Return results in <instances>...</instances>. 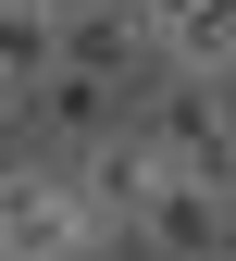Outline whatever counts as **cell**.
Masks as SVG:
<instances>
[{
    "label": "cell",
    "instance_id": "6da1fadb",
    "mask_svg": "<svg viewBox=\"0 0 236 261\" xmlns=\"http://www.w3.org/2000/svg\"><path fill=\"white\" fill-rule=\"evenodd\" d=\"M99 237L75 162H0V261H99Z\"/></svg>",
    "mask_w": 236,
    "mask_h": 261
},
{
    "label": "cell",
    "instance_id": "7a4b0ae2",
    "mask_svg": "<svg viewBox=\"0 0 236 261\" xmlns=\"http://www.w3.org/2000/svg\"><path fill=\"white\" fill-rule=\"evenodd\" d=\"M137 137L174 162V174H199V187L236 199V87L224 75H162V100L137 112Z\"/></svg>",
    "mask_w": 236,
    "mask_h": 261
},
{
    "label": "cell",
    "instance_id": "3957f363",
    "mask_svg": "<svg viewBox=\"0 0 236 261\" xmlns=\"http://www.w3.org/2000/svg\"><path fill=\"white\" fill-rule=\"evenodd\" d=\"M137 249L149 261H236V199L162 162V187H149V212H137Z\"/></svg>",
    "mask_w": 236,
    "mask_h": 261
},
{
    "label": "cell",
    "instance_id": "277c9868",
    "mask_svg": "<svg viewBox=\"0 0 236 261\" xmlns=\"http://www.w3.org/2000/svg\"><path fill=\"white\" fill-rule=\"evenodd\" d=\"M75 187H87V212H99V237H137V212H149V187H162V149L137 137V124H112V137H87L75 149Z\"/></svg>",
    "mask_w": 236,
    "mask_h": 261
},
{
    "label": "cell",
    "instance_id": "5b68a950",
    "mask_svg": "<svg viewBox=\"0 0 236 261\" xmlns=\"http://www.w3.org/2000/svg\"><path fill=\"white\" fill-rule=\"evenodd\" d=\"M62 62L124 87L137 62H162V38H149V13H137V0H87V13H62Z\"/></svg>",
    "mask_w": 236,
    "mask_h": 261
},
{
    "label": "cell",
    "instance_id": "8992f818",
    "mask_svg": "<svg viewBox=\"0 0 236 261\" xmlns=\"http://www.w3.org/2000/svg\"><path fill=\"white\" fill-rule=\"evenodd\" d=\"M25 100H38V124H50V137H75V149H87V137H112L124 87H112V75H75V62H50V75L25 87Z\"/></svg>",
    "mask_w": 236,
    "mask_h": 261
},
{
    "label": "cell",
    "instance_id": "52a82bcc",
    "mask_svg": "<svg viewBox=\"0 0 236 261\" xmlns=\"http://www.w3.org/2000/svg\"><path fill=\"white\" fill-rule=\"evenodd\" d=\"M162 62H174V75H224V87H236V0H199L174 38H162Z\"/></svg>",
    "mask_w": 236,
    "mask_h": 261
},
{
    "label": "cell",
    "instance_id": "ba28073f",
    "mask_svg": "<svg viewBox=\"0 0 236 261\" xmlns=\"http://www.w3.org/2000/svg\"><path fill=\"white\" fill-rule=\"evenodd\" d=\"M50 13H87V0H50Z\"/></svg>",
    "mask_w": 236,
    "mask_h": 261
},
{
    "label": "cell",
    "instance_id": "9c48e42d",
    "mask_svg": "<svg viewBox=\"0 0 236 261\" xmlns=\"http://www.w3.org/2000/svg\"><path fill=\"white\" fill-rule=\"evenodd\" d=\"M0 112H13V75H0Z\"/></svg>",
    "mask_w": 236,
    "mask_h": 261
}]
</instances>
